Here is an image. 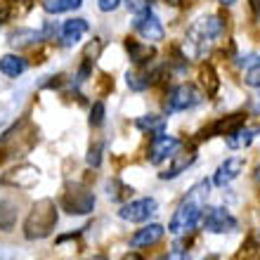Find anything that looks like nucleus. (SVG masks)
<instances>
[{
    "instance_id": "obj_17",
    "label": "nucleus",
    "mask_w": 260,
    "mask_h": 260,
    "mask_svg": "<svg viewBox=\"0 0 260 260\" xmlns=\"http://www.w3.org/2000/svg\"><path fill=\"white\" fill-rule=\"evenodd\" d=\"M28 69V62L19 55H5L0 57V74L7 78H19L24 71Z\"/></svg>"
},
{
    "instance_id": "obj_10",
    "label": "nucleus",
    "mask_w": 260,
    "mask_h": 260,
    "mask_svg": "<svg viewBox=\"0 0 260 260\" xmlns=\"http://www.w3.org/2000/svg\"><path fill=\"white\" fill-rule=\"evenodd\" d=\"M244 123H246V114H230V116H222V118H218L215 123H211L208 128L201 130L199 140H208V137H213V135L227 137V135H232V133H237Z\"/></svg>"
},
{
    "instance_id": "obj_11",
    "label": "nucleus",
    "mask_w": 260,
    "mask_h": 260,
    "mask_svg": "<svg viewBox=\"0 0 260 260\" xmlns=\"http://www.w3.org/2000/svg\"><path fill=\"white\" fill-rule=\"evenodd\" d=\"M90 31V24L85 19H67L59 26V41H62L64 48H74V45H78V43L83 41V36Z\"/></svg>"
},
{
    "instance_id": "obj_35",
    "label": "nucleus",
    "mask_w": 260,
    "mask_h": 260,
    "mask_svg": "<svg viewBox=\"0 0 260 260\" xmlns=\"http://www.w3.org/2000/svg\"><path fill=\"white\" fill-rule=\"evenodd\" d=\"M251 10H253L255 17H260V0H251Z\"/></svg>"
},
{
    "instance_id": "obj_37",
    "label": "nucleus",
    "mask_w": 260,
    "mask_h": 260,
    "mask_svg": "<svg viewBox=\"0 0 260 260\" xmlns=\"http://www.w3.org/2000/svg\"><path fill=\"white\" fill-rule=\"evenodd\" d=\"M220 3H222V5H234L237 0H220Z\"/></svg>"
},
{
    "instance_id": "obj_6",
    "label": "nucleus",
    "mask_w": 260,
    "mask_h": 260,
    "mask_svg": "<svg viewBox=\"0 0 260 260\" xmlns=\"http://www.w3.org/2000/svg\"><path fill=\"white\" fill-rule=\"evenodd\" d=\"M62 208L71 215H85L95 208V194L85 187H69L62 197Z\"/></svg>"
},
{
    "instance_id": "obj_3",
    "label": "nucleus",
    "mask_w": 260,
    "mask_h": 260,
    "mask_svg": "<svg viewBox=\"0 0 260 260\" xmlns=\"http://www.w3.org/2000/svg\"><path fill=\"white\" fill-rule=\"evenodd\" d=\"M57 225V206L52 199H41L38 204L31 208L26 222H24V237L31 241L45 239L48 234H52Z\"/></svg>"
},
{
    "instance_id": "obj_25",
    "label": "nucleus",
    "mask_w": 260,
    "mask_h": 260,
    "mask_svg": "<svg viewBox=\"0 0 260 260\" xmlns=\"http://www.w3.org/2000/svg\"><path fill=\"white\" fill-rule=\"evenodd\" d=\"M5 7L10 12V19L14 17H24V14L34 7V0H5Z\"/></svg>"
},
{
    "instance_id": "obj_36",
    "label": "nucleus",
    "mask_w": 260,
    "mask_h": 260,
    "mask_svg": "<svg viewBox=\"0 0 260 260\" xmlns=\"http://www.w3.org/2000/svg\"><path fill=\"white\" fill-rule=\"evenodd\" d=\"M121 260H144V258H142V255H140V253H125Z\"/></svg>"
},
{
    "instance_id": "obj_32",
    "label": "nucleus",
    "mask_w": 260,
    "mask_h": 260,
    "mask_svg": "<svg viewBox=\"0 0 260 260\" xmlns=\"http://www.w3.org/2000/svg\"><path fill=\"white\" fill-rule=\"evenodd\" d=\"M246 85H251V88H260V67H255L253 71H248L246 74Z\"/></svg>"
},
{
    "instance_id": "obj_40",
    "label": "nucleus",
    "mask_w": 260,
    "mask_h": 260,
    "mask_svg": "<svg viewBox=\"0 0 260 260\" xmlns=\"http://www.w3.org/2000/svg\"><path fill=\"white\" fill-rule=\"evenodd\" d=\"M0 260H7V258H0Z\"/></svg>"
},
{
    "instance_id": "obj_16",
    "label": "nucleus",
    "mask_w": 260,
    "mask_h": 260,
    "mask_svg": "<svg viewBox=\"0 0 260 260\" xmlns=\"http://www.w3.org/2000/svg\"><path fill=\"white\" fill-rule=\"evenodd\" d=\"M125 50H128L130 62L135 64V67H144V64H149L151 57L156 55L149 43H140V41H135V38H128V41H125Z\"/></svg>"
},
{
    "instance_id": "obj_34",
    "label": "nucleus",
    "mask_w": 260,
    "mask_h": 260,
    "mask_svg": "<svg viewBox=\"0 0 260 260\" xmlns=\"http://www.w3.org/2000/svg\"><path fill=\"white\" fill-rule=\"evenodd\" d=\"M166 260H189V255H187L185 251L175 248V251H171V253H168V258H166Z\"/></svg>"
},
{
    "instance_id": "obj_2",
    "label": "nucleus",
    "mask_w": 260,
    "mask_h": 260,
    "mask_svg": "<svg viewBox=\"0 0 260 260\" xmlns=\"http://www.w3.org/2000/svg\"><path fill=\"white\" fill-rule=\"evenodd\" d=\"M225 31V21L218 14L201 17L187 28V43H185V57H204L211 45L218 41Z\"/></svg>"
},
{
    "instance_id": "obj_4",
    "label": "nucleus",
    "mask_w": 260,
    "mask_h": 260,
    "mask_svg": "<svg viewBox=\"0 0 260 260\" xmlns=\"http://www.w3.org/2000/svg\"><path fill=\"white\" fill-rule=\"evenodd\" d=\"M199 225L211 234H232V232H237L239 222H237V218H234L227 208H222V206H208V208H204V213H201V222H199Z\"/></svg>"
},
{
    "instance_id": "obj_14",
    "label": "nucleus",
    "mask_w": 260,
    "mask_h": 260,
    "mask_svg": "<svg viewBox=\"0 0 260 260\" xmlns=\"http://www.w3.org/2000/svg\"><path fill=\"white\" fill-rule=\"evenodd\" d=\"M171 158H173V164L168 166V171H166V173H161V180H173V178H178L180 173H185L187 168L197 161V151H194V149L175 151Z\"/></svg>"
},
{
    "instance_id": "obj_21",
    "label": "nucleus",
    "mask_w": 260,
    "mask_h": 260,
    "mask_svg": "<svg viewBox=\"0 0 260 260\" xmlns=\"http://www.w3.org/2000/svg\"><path fill=\"white\" fill-rule=\"evenodd\" d=\"M137 130L142 133H149V135H161L166 130V118L158 116V114H147V116H140L135 121Z\"/></svg>"
},
{
    "instance_id": "obj_38",
    "label": "nucleus",
    "mask_w": 260,
    "mask_h": 260,
    "mask_svg": "<svg viewBox=\"0 0 260 260\" xmlns=\"http://www.w3.org/2000/svg\"><path fill=\"white\" fill-rule=\"evenodd\" d=\"M204 260H220V258H218V255H206Z\"/></svg>"
},
{
    "instance_id": "obj_26",
    "label": "nucleus",
    "mask_w": 260,
    "mask_h": 260,
    "mask_svg": "<svg viewBox=\"0 0 260 260\" xmlns=\"http://www.w3.org/2000/svg\"><path fill=\"white\" fill-rule=\"evenodd\" d=\"M107 189H109V199H114V201H118V199H125L133 189H130L128 185H123V182H118V180H109V185H107Z\"/></svg>"
},
{
    "instance_id": "obj_24",
    "label": "nucleus",
    "mask_w": 260,
    "mask_h": 260,
    "mask_svg": "<svg viewBox=\"0 0 260 260\" xmlns=\"http://www.w3.org/2000/svg\"><path fill=\"white\" fill-rule=\"evenodd\" d=\"M14 220H17V206L12 204V201H7V199H3L0 201V230H12Z\"/></svg>"
},
{
    "instance_id": "obj_18",
    "label": "nucleus",
    "mask_w": 260,
    "mask_h": 260,
    "mask_svg": "<svg viewBox=\"0 0 260 260\" xmlns=\"http://www.w3.org/2000/svg\"><path fill=\"white\" fill-rule=\"evenodd\" d=\"M156 76H161V71H128L125 83H128L130 90H135V92H144L151 83L156 81Z\"/></svg>"
},
{
    "instance_id": "obj_31",
    "label": "nucleus",
    "mask_w": 260,
    "mask_h": 260,
    "mask_svg": "<svg viewBox=\"0 0 260 260\" xmlns=\"http://www.w3.org/2000/svg\"><path fill=\"white\" fill-rule=\"evenodd\" d=\"M100 161H102V144H95V147H90V151H88V166L97 168Z\"/></svg>"
},
{
    "instance_id": "obj_5",
    "label": "nucleus",
    "mask_w": 260,
    "mask_h": 260,
    "mask_svg": "<svg viewBox=\"0 0 260 260\" xmlns=\"http://www.w3.org/2000/svg\"><path fill=\"white\" fill-rule=\"evenodd\" d=\"M204 100L201 90L192 83H180L175 88L168 90V100H166V109L175 114V111H187V109H194L199 102Z\"/></svg>"
},
{
    "instance_id": "obj_19",
    "label": "nucleus",
    "mask_w": 260,
    "mask_h": 260,
    "mask_svg": "<svg viewBox=\"0 0 260 260\" xmlns=\"http://www.w3.org/2000/svg\"><path fill=\"white\" fill-rule=\"evenodd\" d=\"M258 133H260V128H244V125H241L237 133L227 135V147H230V149H246L248 144L255 140Z\"/></svg>"
},
{
    "instance_id": "obj_22",
    "label": "nucleus",
    "mask_w": 260,
    "mask_h": 260,
    "mask_svg": "<svg viewBox=\"0 0 260 260\" xmlns=\"http://www.w3.org/2000/svg\"><path fill=\"white\" fill-rule=\"evenodd\" d=\"M199 81H201V85H204L206 95H215L220 88V81H218V74H215V69L211 67V64H204V67L199 69Z\"/></svg>"
},
{
    "instance_id": "obj_33",
    "label": "nucleus",
    "mask_w": 260,
    "mask_h": 260,
    "mask_svg": "<svg viewBox=\"0 0 260 260\" xmlns=\"http://www.w3.org/2000/svg\"><path fill=\"white\" fill-rule=\"evenodd\" d=\"M118 5H121V0H97V7L102 12H114Z\"/></svg>"
},
{
    "instance_id": "obj_27",
    "label": "nucleus",
    "mask_w": 260,
    "mask_h": 260,
    "mask_svg": "<svg viewBox=\"0 0 260 260\" xmlns=\"http://www.w3.org/2000/svg\"><path fill=\"white\" fill-rule=\"evenodd\" d=\"M239 260H260V246L253 239H248L239 251Z\"/></svg>"
},
{
    "instance_id": "obj_28",
    "label": "nucleus",
    "mask_w": 260,
    "mask_h": 260,
    "mask_svg": "<svg viewBox=\"0 0 260 260\" xmlns=\"http://www.w3.org/2000/svg\"><path fill=\"white\" fill-rule=\"evenodd\" d=\"M237 67L246 69V71H253L255 67H260V52H246L237 59Z\"/></svg>"
},
{
    "instance_id": "obj_9",
    "label": "nucleus",
    "mask_w": 260,
    "mask_h": 260,
    "mask_svg": "<svg viewBox=\"0 0 260 260\" xmlns=\"http://www.w3.org/2000/svg\"><path fill=\"white\" fill-rule=\"evenodd\" d=\"M178 149H180V140H178V137L161 133V135H154V140H151L147 158H149V164L158 166V164H164L166 158H171Z\"/></svg>"
},
{
    "instance_id": "obj_30",
    "label": "nucleus",
    "mask_w": 260,
    "mask_h": 260,
    "mask_svg": "<svg viewBox=\"0 0 260 260\" xmlns=\"http://www.w3.org/2000/svg\"><path fill=\"white\" fill-rule=\"evenodd\" d=\"M125 5L133 14H142V12H149L151 7V0H125Z\"/></svg>"
},
{
    "instance_id": "obj_12",
    "label": "nucleus",
    "mask_w": 260,
    "mask_h": 260,
    "mask_svg": "<svg viewBox=\"0 0 260 260\" xmlns=\"http://www.w3.org/2000/svg\"><path fill=\"white\" fill-rule=\"evenodd\" d=\"M36 182H38V168L26 164L19 166V168H12L10 173L3 175V185H12V187H19V189H28Z\"/></svg>"
},
{
    "instance_id": "obj_1",
    "label": "nucleus",
    "mask_w": 260,
    "mask_h": 260,
    "mask_svg": "<svg viewBox=\"0 0 260 260\" xmlns=\"http://www.w3.org/2000/svg\"><path fill=\"white\" fill-rule=\"evenodd\" d=\"M208 192H211V185L208 182H199V185L192 187V192L185 197V201L175 208L171 218V225H168V232L173 234H187L192 232L194 227L201 222V213L206 208V199H208Z\"/></svg>"
},
{
    "instance_id": "obj_15",
    "label": "nucleus",
    "mask_w": 260,
    "mask_h": 260,
    "mask_svg": "<svg viewBox=\"0 0 260 260\" xmlns=\"http://www.w3.org/2000/svg\"><path fill=\"white\" fill-rule=\"evenodd\" d=\"M164 225H147L142 230H137L133 237H130V246L133 248H144V246H151L156 241L164 239Z\"/></svg>"
},
{
    "instance_id": "obj_13",
    "label": "nucleus",
    "mask_w": 260,
    "mask_h": 260,
    "mask_svg": "<svg viewBox=\"0 0 260 260\" xmlns=\"http://www.w3.org/2000/svg\"><path fill=\"white\" fill-rule=\"evenodd\" d=\"M244 171V158L241 156H232V158H225L222 164L218 166V171L213 175V182L218 187H227L232 180L239 178V173Z\"/></svg>"
},
{
    "instance_id": "obj_29",
    "label": "nucleus",
    "mask_w": 260,
    "mask_h": 260,
    "mask_svg": "<svg viewBox=\"0 0 260 260\" xmlns=\"http://www.w3.org/2000/svg\"><path fill=\"white\" fill-rule=\"evenodd\" d=\"M104 114H107L104 102H95V104H92V109H90V125L100 128V125L104 123Z\"/></svg>"
},
{
    "instance_id": "obj_39",
    "label": "nucleus",
    "mask_w": 260,
    "mask_h": 260,
    "mask_svg": "<svg viewBox=\"0 0 260 260\" xmlns=\"http://www.w3.org/2000/svg\"><path fill=\"white\" fill-rule=\"evenodd\" d=\"M255 180H258V182H260V166H258V168H255Z\"/></svg>"
},
{
    "instance_id": "obj_8",
    "label": "nucleus",
    "mask_w": 260,
    "mask_h": 260,
    "mask_svg": "<svg viewBox=\"0 0 260 260\" xmlns=\"http://www.w3.org/2000/svg\"><path fill=\"white\" fill-rule=\"evenodd\" d=\"M156 213V201L151 197H144V199H135V201H128V204L121 206L118 215L128 222H144L149 220L151 215Z\"/></svg>"
},
{
    "instance_id": "obj_23",
    "label": "nucleus",
    "mask_w": 260,
    "mask_h": 260,
    "mask_svg": "<svg viewBox=\"0 0 260 260\" xmlns=\"http://www.w3.org/2000/svg\"><path fill=\"white\" fill-rule=\"evenodd\" d=\"M83 5V0H43V10L48 14H62L78 10Z\"/></svg>"
},
{
    "instance_id": "obj_7",
    "label": "nucleus",
    "mask_w": 260,
    "mask_h": 260,
    "mask_svg": "<svg viewBox=\"0 0 260 260\" xmlns=\"http://www.w3.org/2000/svg\"><path fill=\"white\" fill-rule=\"evenodd\" d=\"M133 26H135V31L142 36L144 41H149V43H161L166 38L164 21L158 19L151 10H149V12H142V14H135Z\"/></svg>"
},
{
    "instance_id": "obj_20",
    "label": "nucleus",
    "mask_w": 260,
    "mask_h": 260,
    "mask_svg": "<svg viewBox=\"0 0 260 260\" xmlns=\"http://www.w3.org/2000/svg\"><path fill=\"white\" fill-rule=\"evenodd\" d=\"M38 41H43V34L34 31V28H17L10 36V45L12 48H28V45H36Z\"/></svg>"
}]
</instances>
